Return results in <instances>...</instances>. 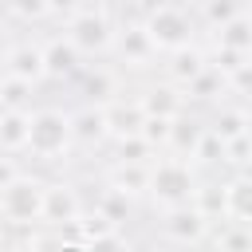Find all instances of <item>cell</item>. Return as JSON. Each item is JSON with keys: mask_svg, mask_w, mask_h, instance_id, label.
<instances>
[{"mask_svg": "<svg viewBox=\"0 0 252 252\" xmlns=\"http://www.w3.org/2000/svg\"><path fill=\"white\" fill-rule=\"evenodd\" d=\"M146 193L161 209L189 205L193 193H197V177H193L189 161H181V158H154L150 161V173H146Z\"/></svg>", "mask_w": 252, "mask_h": 252, "instance_id": "6da1fadb", "label": "cell"}, {"mask_svg": "<svg viewBox=\"0 0 252 252\" xmlns=\"http://www.w3.org/2000/svg\"><path fill=\"white\" fill-rule=\"evenodd\" d=\"M67 146H71V114L67 110L43 106V110L28 114V142H24L28 154H35L39 161H55L67 154Z\"/></svg>", "mask_w": 252, "mask_h": 252, "instance_id": "7a4b0ae2", "label": "cell"}, {"mask_svg": "<svg viewBox=\"0 0 252 252\" xmlns=\"http://www.w3.org/2000/svg\"><path fill=\"white\" fill-rule=\"evenodd\" d=\"M0 217L12 228H32L43 217V181L32 173H20L0 189Z\"/></svg>", "mask_w": 252, "mask_h": 252, "instance_id": "3957f363", "label": "cell"}, {"mask_svg": "<svg viewBox=\"0 0 252 252\" xmlns=\"http://www.w3.org/2000/svg\"><path fill=\"white\" fill-rule=\"evenodd\" d=\"M142 28H146L154 51H177V47L193 43V20L177 4H154Z\"/></svg>", "mask_w": 252, "mask_h": 252, "instance_id": "277c9868", "label": "cell"}, {"mask_svg": "<svg viewBox=\"0 0 252 252\" xmlns=\"http://www.w3.org/2000/svg\"><path fill=\"white\" fill-rule=\"evenodd\" d=\"M79 55H106L110 51V39H114V24L102 8H79L71 20H67V32H63Z\"/></svg>", "mask_w": 252, "mask_h": 252, "instance_id": "5b68a950", "label": "cell"}, {"mask_svg": "<svg viewBox=\"0 0 252 252\" xmlns=\"http://www.w3.org/2000/svg\"><path fill=\"white\" fill-rule=\"evenodd\" d=\"M83 217V201H79V189L67 185V181H55V185H43V217L39 224H55V228H71L75 220Z\"/></svg>", "mask_w": 252, "mask_h": 252, "instance_id": "8992f818", "label": "cell"}, {"mask_svg": "<svg viewBox=\"0 0 252 252\" xmlns=\"http://www.w3.org/2000/svg\"><path fill=\"white\" fill-rule=\"evenodd\" d=\"M205 232H209V217H201L197 205H173V209H165V217H161V236L173 240L177 248H181V244H197Z\"/></svg>", "mask_w": 252, "mask_h": 252, "instance_id": "52a82bcc", "label": "cell"}, {"mask_svg": "<svg viewBox=\"0 0 252 252\" xmlns=\"http://www.w3.org/2000/svg\"><path fill=\"white\" fill-rule=\"evenodd\" d=\"M39 47H43V75H51V79H71V75L83 71V55L75 51V43H71L67 35H55V39H47V43H39Z\"/></svg>", "mask_w": 252, "mask_h": 252, "instance_id": "ba28073f", "label": "cell"}, {"mask_svg": "<svg viewBox=\"0 0 252 252\" xmlns=\"http://www.w3.org/2000/svg\"><path fill=\"white\" fill-rule=\"evenodd\" d=\"M110 51H118L126 67H146V63H150V59L158 55L142 24H130V28L114 32V39H110Z\"/></svg>", "mask_w": 252, "mask_h": 252, "instance_id": "9c48e42d", "label": "cell"}, {"mask_svg": "<svg viewBox=\"0 0 252 252\" xmlns=\"http://www.w3.org/2000/svg\"><path fill=\"white\" fill-rule=\"evenodd\" d=\"M142 118H146V110L138 106V98H110V102H102V122H106V134H114V138H130V134H138L142 130Z\"/></svg>", "mask_w": 252, "mask_h": 252, "instance_id": "30bf717a", "label": "cell"}, {"mask_svg": "<svg viewBox=\"0 0 252 252\" xmlns=\"http://www.w3.org/2000/svg\"><path fill=\"white\" fill-rule=\"evenodd\" d=\"M4 67L12 79H24V83H39L43 79V47L39 43H20L4 55Z\"/></svg>", "mask_w": 252, "mask_h": 252, "instance_id": "8fae6325", "label": "cell"}, {"mask_svg": "<svg viewBox=\"0 0 252 252\" xmlns=\"http://www.w3.org/2000/svg\"><path fill=\"white\" fill-rule=\"evenodd\" d=\"M205 67H209V55H205L201 47L185 43V47L169 51V67H165V71H169V83L185 91V87H189V83H193V79H197V75H201Z\"/></svg>", "mask_w": 252, "mask_h": 252, "instance_id": "7c38bea8", "label": "cell"}, {"mask_svg": "<svg viewBox=\"0 0 252 252\" xmlns=\"http://www.w3.org/2000/svg\"><path fill=\"white\" fill-rule=\"evenodd\" d=\"M181 102H185V94H181V87H173V83L150 87V91L138 98V106H142L146 114H154V118H177V114H181Z\"/></svg>", "mask_w": 252, "mask_h": 252, "instance_id": "4fadbf2b", "label": "cell"}, {"mask_svg": "<svg viewBox=\"0 0 252 252\" xmlns=\"http://www.w3.org/2000/svg\"><path fill=\"white\" fill-rule=\"evenodd\" d=\"M106 138V122H102V106H83V110H75L71 114V142H83V146H91V142H102Z\"/></svg>", "mask_w": 252, "mask_h": 252, "instance_id": "5bb4252c", "label": "cell"}, {"mask_svg": "<svg viewBox=\"0 0 252 252\" xmlns=\"http://www.w3.org/2000/svg\"><path fill=\"white\" fill-rule=\"evenodd\" d=\"M28 114L32 110H4L0 114V150L4 154L24 150V142H28Z\"/></svg>", "mask_w": 252, "mask_h": 252, "instance_id": "9a60e30c", "label": "cell"}, {"mask_svg": "<svg viewBox=\"0 0 252 252\" xmlns=\"http://www.w3.org/2000/svg\"><path fill=\"white\" fill-rule=\"evenodd\" d=\"M146 173H150V161H118L110 169V185L134 197V193H146Z\"/></svg>", "mask_w": 252, "mask_h": 252, "instance_id": "2e32d148", "label": "cell"}, {"mask_svg": "<svg viewBox=\"0 0 252 252\" xmlns=\"http://www.w3.org/2000/svg\"><path fill=\"white\" fill-rule=\"evenodd\" d=\"M213 32H217V47H228V51H244V55H248V47H252V32H248V16H244V12L232 16L228 24L213 28Z\"/></svg>", "mask_w": 252, "mask_h": 252, "instance_id": "e0dca14e", "label": "cell"}, {"mask_svg": "<svg viewBox=\"0 0 252 252\" xmlns=\"http://www.w3.org/2000/svg\"><path fill=\"white\" fill-rule=\"evenodd\" d=\"M209 130H213L220 142H224V138H236V134H248V114H244V106H232V110L220 106V114H217V122H213Z\"/></svg>", "mask_w": 252, "mask_h": 252, "instance_id": "ac0fdd59", "label": "cell"}, {"mask_svg": "<svg viewBox=\"0 0 252 252\" xmlns=\"http://www.w3.org/2000/svg\"><path fill=\"white\" fill-rule=\"evenodd\" d=\"M98 213H102V217H106V220L118 228V224L130 217V197H126L122 189L106 185V189H102V197H98Z\"/></svg>", "mask_w": 252, "mask_h": 252, "instance_id": "d6986e66", "label": "cell"}, {"mask_svg": "<svg viewBox=\"0 0 252 252\" xmlns=\"http://www.w3.org/2000/svg\"><path fill=\"white\" fill-rule=\"evenodd\" d=\"M79 75L87 79V91L98 98V106H102V102H110V98L118 94V83H114V75H110L106 67H94V71H91V67H83Z\"/></svg>", "mask_w": 252, "mask_h": 252, "instance_id": "ffe728a7", "label": "cell"}, {"mask_svg": "<svg viewBox=\"0 0 252 252\" xmlns=\"http://www.w3.org/2000/svg\"><path fill=\"white\" fill-rule=\"evenodd\" d=\"M240 12H244V0H201V16L209 28H220Z\"/></svg>", "mask_w": 252, "mask_h": 252, "instance_id": "44dd1931", "label": "cell"}, {"mask_svg": "<svg viewBox=\"0 0 252 252\" xmlns=\"http://www.w3.org/2000/svg\"><path fill=\"white\" fill-rule=\"evenodd\" d=\"M118 161H154V146H150L142 134L118 138Z\"/></svg>", "mask_w": 252, "mask_h": 252, "instance_id": "7402d4cb", "label": "cell"}, {"mask_svg": "<svg viewBox=\"0 0 252 252\" xmlns=\"http://www.w3.org/2000/svg\"><path fill=\"white\" fill-rule=\"evenodd\" d=\"M217 248H224V252H248V224H240V220L224 224L220 236H217Z\"/></svg>", "mask_w": 252, "mask_h": 252, "instance_id": "603a6c76", "label": "cell"}, {"mask_svg": "<svg viewBox=\"0 0 252 252\" xmlns=\"http://www.w3.org/2000/svg\"><path fill=\"white\" fill-rule=\"evenodd\" d=\"M8 12L16 20H24V24H32V20L47 16V0H8Z\"/></svg>", "mask_w": 252, "mask_h": 252, "instance_id": "cb8c5ba5", "label": "cell"}, {"mask_svg": "<svg viewBox=\"0 0 252 252\" xmlns=\"http://www.w3.org/2000/svg\"><path fill=\"white\" fill-rule=\"evenodd\" d=\"M83 244H87V252H130V244L122 240L118 228H110V232H102V236H91V240H83Z\"/></svg>", "mask_w": 252, "mask_h": 252, "instance_id": "d4e9b609", "label": "cell"}, {"mask_svg": "<svg viewBox=\"0 0 252 252\" xmlns=\"http://www.w3.org/2000/svg\"><path fill=\"white\" fill-rule=\"evenodd\" d=\"M79 8L83 0H47V16H59V20H71Z\"/></svg>", "mask_w": 252, "mask_h": 252, "instance_id": "484cf974", "label": "cell"}, {"mask_svg": "<svg viewBox=\"0 0 252 252\" xmlns=\"http://www.w3.org/2000/svg\"><path fill=\"white\" fill-rule=\"evenodd\" d=\"M20 173H24V169L16 165V158H12V154H0V189H4L8 181H16Z\"/></svg>", "mask_w": 252, "mask_h": 252, "instance_id": "4316f807", "label": "cell"}, {"mask_svg": "<svg viewBox=\"0 0 252 252\" xmlns=\"http://www.w3.org/2000/svg\"><path fill=\"white\" fill-rule=\"evenodd\" d=\"M12 47H16V32H12L8 24H0V59H4Z\"/></svg>", "mask_w": 252, "mask_h": 252, "instance_id": "83f0119b", "label": "cell"}, {"mask_svg": "<svg viewBox=\"0 0 252 252\" xmlns=\"http://www.w3.org/2000/svg\"><path fill=\"white\" fill-rule=\"evenodd\" d=\"M55 252H87V244H55Z\"/></svg>", "mask_w": 252, "mask_h": 252, "instance_id": "f1b7e54d", "label": "cell"}, {"mask_svg": "<svg viewBox=\"0 0 252 252\" xmlns=\"http://www.w3.org/2000/svg\"><path fill=\"white\" fill-rule=\"evenodd\" d=\"M12 252H39V248H35V240H28V244H16Z\"/></svg>", "mask_w": 252, "mask_h": 252, "instance_id": "f546056e", "label": "cell"}, {"mask_svg": "<svg viewBox=\"0 0 252 252\" xmlns=\"http://www.w3.org/2000/svg\"><path fill=\"white\" fill-rule=\"evenodd\" d=\"M4 79H8V67H4V59H0V83H4Z\"/></svg>", "mask_w": 252, "mask_h": 252, "instance_id": "4dcf8cb0", "label": "cell"}, {"mask_svg": "<svg viewBox=\"0 0 252 252\" xmlns=\"http://www.w3.org/2000/svg\"><path fill=\"white\" fill-rule=\"evenodd\" d=\"M177 252H197V248H193V244H181V248H177Z\"/></svg>", "mask_w": 252, "mask_h": 252, "instance_id": "1f68e13d", "label": "cell"}, {"mask_svg": "<svg viewBox=\"0 0 252 252\" xmlns=\"http://www.w3.org/2000/svg\"><path fill=\"white\" fill-rule=\"evenodd\" d=\"M4 110H8V102H4V98H0V114H4Z\"/></svg>", "mask_w": 252, "mask_h": 252, "instance_id": "d6a6232c", "label": "cell"}, {"mask_svg": "<svg viewBox=\"0 0 252 252\" xmlns=\"http://www.w3.org/2000/svg\"><path fill=\"white\" fill-rule=\"evenodd\" d=\"M213 252H224V248H213Z\"/></svg>", "mask_w": 252, "mask_h": 252, "instance_id": "836d02e7", "label": "cell"}]
</instances>
